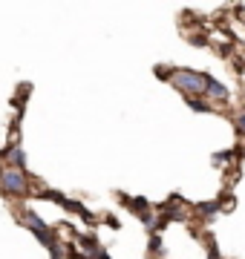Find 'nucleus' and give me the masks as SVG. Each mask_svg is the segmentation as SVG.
Here are the masks:
<instances>
[{"mask_svg": "<svg viewBox=\"0 0 245 259\" xmlns=\"http://www.w3.org/2000/svg\"><path fill=\"white\" fill-rule=\"evenodd\" d=\"M168 81L185 95H202L208 87V75L193 69H168Z\"/></svg>", "mask_w": 245, "mask_h": 259, "instance_id": "1", "label": "nucleus"}, {"mask_svg": "<svg viewBox=\"0 0 245 259\" xmlns=\"http://www.w3.org/2000/svg\"><path fill=\"white\" fill-rule=\"evenodd\" d=\"M0 190L6 196H26L29 193V176L23 170L6 167V170H0Z\"/></svg>", "mask_w": 245, "mask_h": 259, "instance_id": "2", "label": "nucleus"}, {"mask_svg": "<svg viewBox=\"0 0 245 259\" xmlns=\"http://www.w3.org/2000/svg\"><path fill=\"white\" fill-rule=\"evenodd\" d=\"M20 222L26 225L29 231L35 233V236H38V239L44 242L47 248H55V245H58V239H55V233H52V228H49V225L44 222V219H40L35 210H23V213H20Z\"/></svg>", "mask_w": 245, "mask_h": 259, "instance_id": "3", "label": "nucleus"}, {"mask_svg": "<svg viewBox=\"0 0 245 259\" xmlns=\"http://www.w3.org/2000/svg\"><path fill=\"white\" fill-rule=\"evenodd\" d=\"M205 95L211 98V104H214V101H219V104H228V101H231V90H228L225 83H219L217 78H211V75H208Z\"/></svg>", "mask_w": 245, "mask_h": 259, "instance_id": "4", "label": "nucleus"}, {"mask_svg": "<svg viewBox=\"0 0 245 259\" xmlns=\"http://www.w3.org/2000/svg\"><path fill=\"white\" fill-rule=\"evenodd\" d=\"M3 156L12 161V167H15V170H23V173H26V150L20 147V144H12Z\"/></svg>", "mask_w": 245, "mask_h": 259, "instance_id": "5", "label": "nucleus"}, {"mask_svg": "<svg viewBox=\"0 0 245 259\" xmlns=\"http://www.w3.org/2000/svg\"><path fill=\"white\" fill-rule=\"evenodd\" d=\"M185 101H188L190 110H196V112H211L214 110V104L205 101V98H199V95H185Z\"/></svg>", "mask_w": 245, "mask_h": 259, "instance_id": "6", "label": "nucleus"}, {"mask_svg": "<svg viewBox=\"0 0 245 259\" xmlns=\"http://www.w3.org/2000/svg\"><path fill=\"white\" fill-rule=\"evenodd\" d=\"M222 207V199H214V202H202V204H196V210L202 213V216H214V213Z\"/></svg>", "mask_w": 245, "mask_h": 259, "instance_id": "7", "label": "nucleus"}, {"mask_svg": "<svg viewBox=\"0 0 245 259\" xmlns=\"http://www.w3.org/2000/svg\"><path fill=\"white\" fill-rule=\"evenodd\" d=\"M44 199L47 202H55V204H66L69 199H66L64 193H58V190H44Z\"/></svg>", "mask_w": 245, "mask_h": 259, "instance_id": "8", "label": "nucleus"}, {"mask_svg": "<svg viewBox=\"0 0 245 259\" xmlns=\"http://www.w3.org/2000/svg\"><path fill=\"white\" fill-rule=\"evenodd\" d=\"M231 158H234V150H225V153H217L214 161H217V164H225V161H231Z\"/></svg>", "mask_w": 245, "mask_h": 259, "instance_id": "9", "label": "nucleus"}, {"mask_svg": "<svg viewBox=\"0 0 245 259\" xmlns=\"http://www.w3.org/2000/svg\"><path fill=\"white\" fill-rule=\"evenodd\" d=\"M150 250H153V253H161V236H159V233H153V236H150Z\"/></svg>", "mask_w": 245, "mask_h": 259, "instance_id": "10", "label": "nucleus"}, {"mask_svg": "<svg viewBox=\"0 0 245 259\" xmlns=\"http://www.w3.org/2000/svg\"><path fill=\"white\" fill-rule=\"evenodd\" d=\"M234 124H236V130H239V133L245 136V110H242V112H236V115H234Z\"/></svg>", "mask_w": 245, "mask_h": 259, "instance_id": "11", "label": "nucleus"}]
</instances>
